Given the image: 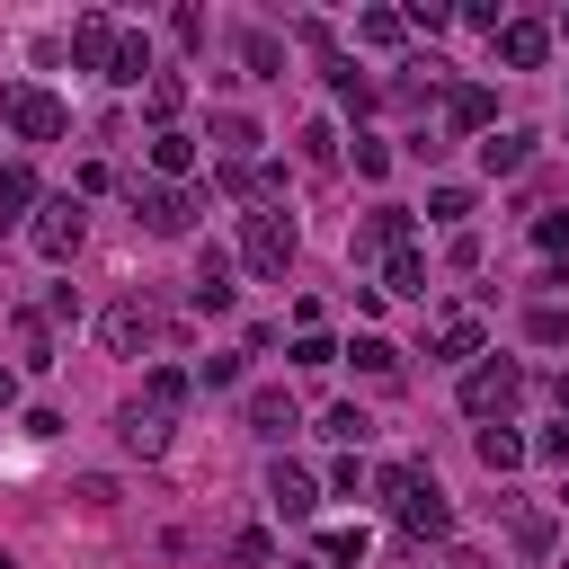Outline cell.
I'll return each instance as SVG.
<instances>
[{"label":"cell","mask_w":569,"mask_h":569,"mask_svg":"<svg viewBox=\"0 0 569 569\" xmlns=\"http://www.w3.org/2000/svg\"><path fill=\"white\" fill-rule=\"evenodd\" d=\"M373 498L400 516V533H418V542H445L453 533V507H445V489L427 480V462H382L373 471Z\"/></svg>","instance_id":"obj_1"},{"label":"cell","mask_w":569,"mask_h":569,"mask_svg":"<svg viewBox=\"0 0 569 569\" xmlns=\"http://www.w3.org/2000/svg\"><path fill=\"white\" fill-rule=\"evenodd\" d=\"M293 249H302V240H293V213H276V204H258V213H240V249H231V258H240L249 276H267V284H284V267H293Z\"/></svg>","instance_id":"obj_2"},{"label":"cell","mask_w":569,"mask_h":569,"mask_svg":"<svg viewBox=\"0 0 569 569\" xmlns=\"http://www.w3.org/2000/svg\"><path fill=\"white\" fill-rule=\"evenodd\" d=\"M516 400H525V365H516V356H489V365L462 373V409H471L480 427H507Z\"/></svg>","instance_id":"obj_3"},{"label":"cell","mask_w":569,"mask_h":569,"mask_svg":"<svg viewBox=\"0 0 569 569\" xmlns=\"http://www.w3.org/2000/svg\"><path fill=\"white\" fill-rule=\"evenodd\" d=\"M196 213H204V196H196V187L133 178V222H142V231H160V240H187V231H196Z\"/></svg>","instance_id":"obj_4"},{"label":"cell","mask_w":569,"mask_h":569,"mask_svg":"<svg viewBox=\"0 0 569 569\" xmlns=\"http://www.w3.org/2000/svg\"><path fill=\"white\" fill-rule=\"evenodd\" d=\"M0 116H9L18 142H62V133H71V107H62L53 89H36V80H18V89L0 98Z\"/></svg>","instance_id":"obj_5"},{"label":"cell","mask_w":569,"mask_h":569,"mask_svg":"<svg viewBox=\"0 0 569 569\" xmlns=\"http://www.w3.org/2000/svg\"><path fill=\"white\" fill-rule=\"evenodd\" d=\"M80 231H89V204H80V196H44V204H36V222H27L36 258H53V267L80 249Z\"/></svg>","instance_id":"obj_6"},{"label":"cell","mask_w":569,"mask_h":569,"mask_svg":"<svg viewBox=\"0 0 569 569\" xmlns=\"http://www.w3.org/2000/svg\"><path fill=\"white\" fill-rule=\"evenodd\" d=\"M489 44H498V62H507V71H542V53H551V27H542V18H507Z\"/></svg>","instance_id":"obj_7"},{"label":"cell","mask_w":569,"mask_h":569,"mask_svg":"<svg viewBox=\"0 0 569 569\" xmlns=\"http://www.w3.org/2000/svg\"><path fill=\"white\" fill-rule=\"evenodd\" d=\"M204 142H213V160H222V169H249V160H258V142H267V133H258V116H240V107H222V116H213V133H204Z\"/></svg>","instance_id":"obj_8"},{"label":"cell","mask_w":569,"mask_h":569,"mask_svg":"<svg viewBox=\"0 0 569 569\" xmlns=\"http://www.w3.org/2000/svg\"><path fill=\"white\" fill-rule=\"evenodd\" d=\"M391 249H418V240H409V213H400V204H373V213L356 222V267H365V258H391Z\"/></svg>","instance_id":"obj_9"},{"label":"cell","mask_w":569,"mask_h":569,"mask_svg":"<svg viewBox=\"0 0 569 569\" xmlns=\"http://www.w3.org/2000/svg\"><path fill=\"white\" fill-rule=\"evenodd\" d=\"M267 507H276V516H293V525H302V516H311V507H320V480H311V471H302V462H284V453H276V471H267Z\"/></svg>","instance_id":"obj_10"},{"label":"cell","mask_w":569,"mask_h":569,"mask_svg":"<svg viewBox=\"0 0 569 569\" xmlns=\"http://www.w3.org/2000/svg\"><path fill=\"white\" fill-rule=\"evenodd\" d=\"M445 124H453V133H498V98H489L480 80H453V89H445Z\"/></svg>","instance_id":"obj_11"},{"label":"cell","mask_w":569,"mask_h":569,"mask_svg":"<svg viewBox=\"0 0 569 569\" xmlns=\"http://www.w3.org/2000/svg\"><path fill=\"white\" fill-rule=\"evenodd\" d=\"M116 44H124L116 18H80V27H71V62H80V71H116Z\"/></svg>","instance_id":"obj_12"},{"label":"cell","mask_w":569,"mask_h":569,"mask_svg":"<svg viewBox=\"0 0 569 569\" xmlns=\"http://www.w3.org/2000/svg\"><path fill=\"white\" fill-rule=\"evenodd\" d=\"M231 267H240L231 249H213V240L196 249V311H231Z\"/></svg>","instance_id":"obj_13"},{"label":"cell","mask_w":569,"mask_h":569,"mask_svg":"<svg viewBox=\"0 0 569 569\" xmlns=\"http://www.w3.org/2000/svg\"><path fill=\"white\" fill-rule=\"evenodd\" d=\"M293 427H302V409H293V391H276V382H267V391H249V436H267V445H284Z\"/></svg>","instance_id":"obj_14"},{"label":"cell","mask_w":569,"mask_h":569,"mask_svg":"<svg viewBox=\"0 0 569 569\" xmlns=\"http://www.w3.org/2000/svg\"><path fill=\"white\" fill-rule=\"evenodd\" d=\"M116 436H124V453H169V409H151V400H124Z\"/></svg>","instance_id":"obj_15"},{"label":"cell","mask_w":569,"mask_h":569,"mask_svg":"<svg viewBox=\"0 0 569 569\" xmlns=\"http://www.w3.org/2000/svg\"><path fill=\"white\" fill-rule=\"evenodd\" d=\"M98 329H107V347H116V356H133V347H151V338H160V320H151V302H116V311H107Z\"/></svg>","instance_id":"obj_16"},{"label":"cell","mask_w":569,"mask_h":569,"mask_svg":"<svg viewBox=\"0 0 569 569\" xmlns=\"http://www.w3.org/2000/svg\"><path fill=\"white\" fill-rule=\"evenodd\" d=\"M240 71L249 80H284V36L276 27H240Z\"/></svg>","instance_id":"obj_17"},{"label":"cell","mask_w":569,"mask_h":569,"mask_svg":"<svg viewBox=\"0 0 569 569\" xmlns=\"http://www.w3.org/2000/svg\"><path fill=\"white\" fill-rule=\"evenodd\" d=\"M445 365H462V356H480V311H436V338H427Z\"/></svg>","instance_id":"obj_18"},{"label":"cell","mask_w":569,"mask_h":569,"mask_svg":"<svg viewBox=\"0 0 569 569\" xmlns=\"http://www.w3.org/2000/svg\"><path fill=\"white\" fill-rule=\"evenodd\" d=\"M525 160H533V133H516V124H507V133H480V169H489V178H516Z\"/></svg>","instance_id":"obj_19"},{"label":"cell","mask_w":569,"mask_h":569,"mask_svg":"<svg viewBox=\"0 0 569 569\" xmlns=\"http://www.w3.org/2000/svg\"><path fill=\"white\" fill-rule=\"evenodd\" d=\"M356 36H365L373 53H400V44H409V9H356Z\"/></svg>","instance_id":"obj_20"},{"label":"cell","mask_w":569,"mask_h":569,"mask_svg":"<svg viewBox=\"0 0 569 569\" xmlns=\"http://www.w3.org/2000/svg\"><path fill=\"white\" fill-rule=\"evenodd\" d=\"M382 293L427 302V258H418V249H391V258H382Z\"/></svg>","instance_id":"obj_21"},{"label":"cell","mask_w":569,"mask_h":569,"mask_svg":"<svg viewBox=\"0 0 569 569\" xmlns=\"http://www.w3.org/2000/svg\"><path fill=\"white\" fill-rule=\"evenodd\" d=\"M471 453H480V462H489V471H516V462H525V453H533V445H525V436H516V427H480V436H471Z\"/></svg>","instance_id":"obj_22"},{"label":"cell","mask_w":569,"mask_h":569,"mask_svg":"<svg viewBox=\"0 0 569 569\" xmlns=\"http://www.w3.org/2000/svg\"><path fill=\"white\" fill-rule=\"evenodd\" d=\"M142 107H151V124L169 133V124H178V107H187V80H178V71H151V89H142Z\"/></svg>","instance_id":"obj_23"},{"label":"cell","mask_w":569,"mask_h":569,"mask_svg":"<svg viewBox=\"0 0 569 569\" xmlns=\"http://www.w3.org/2000/svg\"><path fill=\"white\" fill-rule=\"evenodd\" d=\"M151 169H160V178H187V169H196V133H178V124L151 133Z\"/></svg>","instance_id":"obj_24"},{"label":"cell","mask_w":569,"mask_h":569,"mask_svg":"<svg viewBox=\"0 0 569 569\" xmlns=\"http://www.w3.org/2000/svg\"><path fill=\"white\" fill-rule=\"evenodd\" d=\"M107 80H116V89H151V44H142V36H124V44H116V71H107Z\"/></svg>","instance_id":"obj_25"},{"label":"cell","mask_w":569,"mask_h":569,"mask_svg":"<svg viewBox=\"0 0 569 569\" xmlns=\"http://www.w3.org/2000/svg\"><path fill=\"white\" fill-rule=\"evenodd\" d=\"M347 356H356V373H373V382H391V373H400V347H391V338H373V329H365Z\"/></svg>","instance_id":"obj_26"},{"label":"cell","mask_w":569,"mask_h":569,"mask_svg":"<svg viewBox=\"0 0 569 569\" xmlns=\"http://www.w3.org/2000/svg\"><path fill=\"white\" fill-rule=\"evenodd\" d=\"M320 436H329V445H347V453H356V445H365V436H373V418H365V409H356V400H338V409H329V418H320Z\"/></svg>","instance_id":"obj_27"},{"label":"cell","mask_w":569,"mask_h":569,"mask_svg":"<svg viewBox=\"0 0 569 569\" xmlns=\"http://www.w3.org/2000/svg\"><path fill=\"white\" fill-rule=\"evenodd\" d=\"M27 204H36V169H27V160H9V169H0V222H18Z\"/></svg>","instance_id":"obj_28"},{"label":"cell","mask_w":569,"mask_h":569,"mask_svg":"<svg viewBox=\"0 0 569 569\" xmlns=\"http://www.w3.org/2000/svg\"><path fill=\"white\" fill-rule=\"evenodd\" d=\"M213 187H222V196H276V187H284V178H276V169H258V160H249V169H213Z\"/></svg>","instance_id":"obj_29"},{"label":"cell","mask_w":569,"mask_h":569,"mask_svg":"<svg viewBox=\"0 0 569 569\" xmlns=\"http://www.w3.org/2000/svg\"><path fill=\"white\" fill-rule=\"evenodd\" d=\"M525 338H533V347H569V311H560V302H533V311H525Z\"/></svg>","instance_id":"obj_30"},{"label":"cell","mask_w":569,"mask_h":569,"mask_svg":"<svg viewBox=\"0 0 569 569\" xmlns=\"http://www.w3.org/2000/svg\"><path fill=\"white\" fill-rule=\"evenodd\" d=\"M18 365H53V329H44V311H18Z\"/></svg>","instance_id":"obj_31"},{"label":"cell","mask_w":569,"mask_h":569,"mask_svg":"<svg viewBox=\"0 0 569 569\" xmlns=\"http://www.w3.org/2000/svg\"><path fill=\"white\" fill-rule=\"evenodd\" d=\"M142 400L178 418V400H187V373H178V365H151V373H142Z\"/></svg>","instance_id":"obj_32"},{"label":"cell","mask_w":569,"mask_h":569,"mask_svg":"<svg viewBox=\"0 0 569 569\" xmlns=\"http://www.w3.org/2000/svg\"><path fill=\"white\" fill-rule=\"evenodd\" d=\"M507 533H516V551H525V560H542V551H551V516H542V507H516V525H507Z\"/></svg>","instance_id":"obj_33"},{"label":"cell","mask_w":569,"mask_h":569,"mask_svg":"<svg viewBox=\"0 0 569 569\" xmlns=\"http://www.w3.org/2000/svg\"><path fill=\"white\" fill-rule=\"evenodd\" d=\"M427 222H453V231H462V222H471V187H436V196H427Z\"/></svg>","instance_id":"obj_34"},{"label":"cell","mask_w":569,"mask_h":569,"mask_svg":"<svg viewBox=\"0 0 569 569\" xmlns=\"http://www.w3.org/2000/svg\"><path fill=\"white\" fill-rule=\"evenodd\" d=\"M320 560H365V525H329L320 533Z\"/></svg>","instance_id":"obj_35"},{"label":"cell","mask_w":569,"mask_h":569,"mask_svg":"<svg viewBox=\"0 0 569 569\" xmlns=\"http://www.w3.org/2000/svg\"><path fill=\"white\" fill-rule=\"evenodd\" d=\"M293 365H302V373H320V365H338V347H329L320 329H302V338H293Z\"/></svg>","instance_id":"obj_36"},{"label":"cell","mask_w":569,"mask_h":569,"mask_svg":"<svg viewBox=\"0 0 569 569\" xmlns=\"http://www.w3.org/2000/svg\"><path fill=\"white\" fill-rule=\"evenodd\" d=\"M533 249L560 258V249H569V213H533Z\"/></svg>","instance_id":"obj_37"},{"label":"cell","mask_w":569,"mask_h":569,"mask_svg":"<svg viewBox=\"0 0 569 569\" xmlns=\"http://www.w3.org/2000/svg\"><path fill=\"white\" fill-rule=\"evenodd\" d=\"M302 160L329 169V160H338V133H329V124H302Z\"/></svg>","instance_id":"obj_38"},{"label":"cell","mask_w":569,"mask_h":569,"mask_svg":"<svg viewBox=\"0 0 569 569\" xmlns=\"http://www.w3.org/2000/svg\"><path fill=\"white\" fill-rule=\"evenodd\" d=\"M356 169L382 178V169H391V142H382V133H356Z\"/></svg>","instance_id":"obj_39"},{"label":"cell","mask_w":569,"mask_h":569,"mask_svg":"<svg viewBox=\"0 0 569 569\" xmlns=\"http://www.w3.org/2000/svg\"><path fill=\"white\" fill-rule=\"evenodd\" d=\"M196 382H204V391H231V382H240V356H204Z\"/></svg>","instance_id":"obj_40"},{"label":"cell","mask_w":569,"mask_h":569,"mask_svg":"<svg viewBox=\"0 0 569 569\" xmlns=\"http://www.w3.org/2000/svg\"><path fill=\"white\" fill-rule=\"evenodd\" d=\"M418 27L436 36V27H453V9H445V0H418V9H409V36H418Z\"/></svg>","instance_id":"obj_41"},{"label":"cell","mask_w":569,"mask_h":569,"mask_svg":"<svg viewBox=\"0 0 569 569\" xmlns=\"http://www.w3.org/2000/svg\"><path fill=\"white\" fill-rule=\"evenodd\" d=\"M462 18H471L480 36H498V27H507V9H498V0H462Z\"/></svg>","instance_id":"obj_42"},{"label":"cell","mask_w":569,"mask_h":569,"mask_svg":"<svg viewBox=\"0 0 569 569\" xmlns=\"http://www.w3.org/2000/svg\"><path fill=\"white\" fill-rule=\"evenodd\" d=\"M533 453H542V462H569V418H560V427H542V436H533Z\"/></svg>","instance_id":"obj_43"},{"label":"cell","mask_w":569,"mask_h":569,"mask_svg":"<svg viewBox=\"0 0 569 569\" xmlns=\"http://www.w3.org/2000/svg\"><path fill=\"white\" fill-rule=\"evenodd\" d=\"M9 400H18V365H0V409H9Z\"/></svg>","instance_id":"obj_44"},{"label":"cell","mask_w":569,"mask_h":569,"mask_svg":"<svg viewBox=\"0 0 569 569\" xmlns=\"http://www.w3.org/2000/svg\"><path fill=\"white\" fill-rule=\"evenodd\" d=\"M551 400H560V418H569V365H560V382H551Z\"/></svg>","instance_id":"obj_45"},{"label":"cell","mask_w":569,"mask_h":569,"mask_svg":"<svg viewBox=\"0 0 569 569\" xmlns=\"http://www.w3.org/2000/svg\"><path fill=\"white\" fill-rule=\"evenodd\" d=\"M560 36H569V9H560Z\"/></svg>","instance_id":"obj_46"},{"label":"cell","mask_w":569,"mask_h":569,"mask_svg":"<svg viewBox=\"0 0 569 569\" xmlns=\"http://www.w3.org/2000/svg\"><path fill=\"white\" fill-rule=\"evenodd\" d=\"M0 569H18V560H9V551H0Z\"/></svg>","instance_id":"obj_47"},{"label":"cell","mask_w":569,"mask_h":569,"mask_svg":"<svg viewBox=\"0 0 569 569\" xmlns=\"http://www.w3.org/2000/svg\"><path fill=\"white\" fill-rule=\"evenodd\" d=\"M284 569H302V560H284Z\"/></svg>","instance_id":"obj_48"}]
</instances>
